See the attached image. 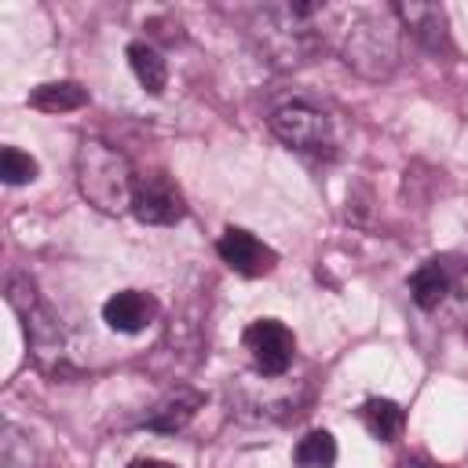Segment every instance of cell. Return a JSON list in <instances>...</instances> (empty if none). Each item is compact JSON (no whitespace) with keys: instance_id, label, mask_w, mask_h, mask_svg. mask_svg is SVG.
I'll list each match as a JSON object with an SVG mask.
<instances>
[{"instance_id":"6da1fadb","label":"cell","mask_w":468,"mask_h":468,"mask_svg":"<svg viewBox=\"0 0 468 468\" xmlns=\"http://www.w3.org/2000/svg\"><path fill=\"white\" fill-rule=\"evenodd\" d=\"M325 18L329 7L314 0H285V4H263L252 15L249 37L260 51V58L274 69H300L307 66L322 44H325Z\"/></svg>"},{"instance_id":"7a4b0ae2","label":"cell","mask_w":468,"mask_h":468,"mask_svg":"<svg viewBox=\"0 0 468 468\" xmlns=\"http://www.w3.org/2000/svg\"><path fill=\"white\" fill-rule=\"evenodd\" d=\"M73 168H77V190L95 212H102V216L132 212L139 179H135L132 161L117 146H110L102 139H84L77 146Z\"/></svg>"},{"instance_id":"3957f363","label":"cell","mask_w":468,"mask_h":468,"mask_svg":"<svg viewBox=\"0 0 468 468\" xmlns=\"http://www.w3.org/2000/svg\"><path fill=\"white\" fill-rule=\"evenodd\" d=\"M399 22L395 11H358L340 37V58L366 80H388L399 66Z\"/></svg>"},{"instance_id":"277c9868","label":"cell","mask_w":468,"mask_h":468,"mask_svg":"<svg viewBox=\"0 0 468 468\" xmlns=\"http://www.w3.org/2000/svg\"><path fill=\"white\" fill-rule=\"evenodd\" d=\"M7 303L22 322V333H26V344L33 351V362L40 369H55L62 362V351H66V333H62L55 311L40 300V292H37L29 274H11L7 278Z\"/></svg>"},{"instance_id":"5b68a950","label":"cell","mask_w":468,"mask_h":468,"mask_svg":"<svg viewBox=\"0 0 468 468\" xmlns=\"http://www.w3.org/2000/svg\"><path fill=\"white\" fill-rule=\"evenodd\" d=\"M227 399H230V413H238L245 420H285L300 410L303 384L256 373V377H238L227 388Z\"/></svg>"},{"instance_id":"8992f818","label":"cell","mask_w":468,"mask_h":468,"mask_svg":"<svg viewBox=\"0 0 468 468\" xmlns=\"http://www.w3.org/2000/svg\"><path fill=\"white\" fill-rule=\"evenodd\" d=\"M271 135L278 143H285L289 150H303V154H314V150H325L333 143V121L325 110L311 106V102H285L271 113Z\"/></svg>"},{"instance_id":"52a82bcc","label":"cell","mask_w":468,"mask_h":468,"mask_svg":"<svg viewBox=\"0 0 468 468\" xmlns=\"http://www.w3.org/2000/svg\"><path fill=\"white\" fill-rule=\"evenodd\" d=\"M241 340H245V351H249L256 373H267V377H285L289 373L292 355H296V336H292V329L285 322L256 318L245 329Z\"/></svg>"},{"instance_id":"ba28073f","label":"cell","mask_w":468,"mask_h":468,"mask_svg":"<svg viewBox=\"0 0 468 468\" xmlns=\"http://www.w3.org/2000/svg\"><path fill=\"white\" fill-rule=\"evenodd\" d=\"M132 216L146 227H172L186 216V201L165 172H150V176H139V183H135Z\"/></svg>"},{"instance_id":"9c48e42d","label":"cell","mask_w":468,"mask_h":468,"mask_svg":"<svg viewBox=\"0 0 468 468\" xmlns=\"http://www.w3.org/2000/svg\"><path fill=\"white\" fill-rule=\"evenodd\" d=\"M216 252H219V260L234 271V274H241V278H263V274H271L274 271V263H278V252L271 249V245H263L252 230H245V227H227L219 238H216Z\"/></svg>"},{"instance_id":"30bf717a","label":"cell","mask_w":468,"mask_h":468,"mask_svg":"<svg viewBox=\"0 0 468 468\" xmlns=\"http://www.w3.org/2000/svg\"><path fill=\"white\" fill-rule=\"evenodd\" d=\"M201 406H205V395H201L197 388L176 384L172 391H165V395L143 413L139 428L157 431V435H176V431H183V428L194 420V413H197Z\"/></svg>"},{"instance_id":"8fae6325","label":"cell","mask_w":468,"mask_h":468,"mask_svg":"<svg viewBox=\"0 0 468 468\" xmlns=\"http://www.w3.org/2000/svg\"><path fill=\"white\" fill-rule=\"evenodd\" d=\"M157 318V300L143 289H121L102 303V322L113 333H143Z\"/></svg>"},{"instance_id":"7c38bea8","label":"cell","mask_w":468,"mask_h":468,"mask_svg":"<svg viewBox=\"0 0 468 468\" xmlns=\"http://www.w3.org/2000/svg\"><path fill=\"white\" fill-rule=\"evenodd\" d=\"M453 274H457V267L450 260H424L410 274V296H413V303L420 311H439L442 303H450Z\"/></svg>"},{"instance_id":"4fadbf2b","label":"cell","mask_w":468,"mask_h":468,"mask_svg":"<svg viewBox=\"0 0 468 468\" xmlns=\"http://www.w3.org/2000/svg\"><path fill=\"white\" fill-rule=\"evenodd\" d=\"M395 18L431 51H439L446 44V15L439 4H399Z\"/></svg>"},{"instance_id":"5bb4252c","label":"cell","mask_w":468,"mask_h":468,"mask_svg":"<svg viewBox=\"0 0 468 468\" xmlns=\"http://www.w3.org/2000/svg\"><path fill=\"white\" fill-rule=\"evenodd\" d=\"M128 66H132L135 80L143 84V91H150V95H161L165 91V84H168V62H165V55L154 44L132 40L128 44Z\"/></svg>"},{"instance_id":"9a60e30c","label":"cell","mask_w":468,"mask_h":468,"mask_svg":"<svg viewBox=\"0 0 468 468\" xmlns=\"http://www.w3.org/2000/svg\"><path fill=\"white\" fill-rule=\"evenodd\" d=\"M26 102L44 113H66V110L88 106V91L77 80H48V84H37Z\"/></svg>"},{"instance_id":"2e32d148","label":"cell","mask_w":468,"mask_h":468,"mask_svg":"<svg viewBox=\"0 0 468 468\" xmlns=\"http://www.w3.org/2000/svg\"><path fill=\"white\" fill-rule=\"evenodd\" d=\"M362 424L366 431L377 439V442H395L402 435V424H406V413L399 402L391 399H366L362 402Z\"/></svg>"},{"instance_id":"e0dca14e","label":"cell","mask_w":468,"mask_h":468,"mask_svg":"<svg viewBox=\"0 0 468 468\" xmlns=\"http://www.w3.org/2000/svg\"><path fill=\"white\" fill-rule=\"evenodd\" d=\"M0 468H40V453L33 439L15 424L0 428Z\"/></svg>"},{"instance_id":"ac0fdd59","label":"cell","mask_w":468,"mask_h":468,"mask_svg":"<svg viewBox=\"0 0 468 468\" xmlns=\"http://www.w3.org/2000/svg\"><path fill=\"white\" fill-rule=\"evenodd\" d=\"M296 464L300 468H333L336 464V439L325 428H311L300 442H296Z\"/></svg>"},{"instance_id":"d6986e66","label":"cell","mask_w":468,"mask_h":468,"mask_svg":"<svg viewBox=\"0 0 468 468\" xmlns=\"http://www.w3.org/2000/svg\"><path fill=\"white\" fill-rule=\"evenodd\" d=\"M37 172H40V165H37V157H29L26 150H18V146H4V150H0V176H4V183H11V186L33 183Z\"/></svg>"},{"instance_id":"ffe728a7","label":"cell","mask_w":468,"mask_h":468,"mask_svg":"<svg viewBox=\"0 0 468 468\" xmlns=\"http://www.w3.org/2000/svg\"><path fill=\"white\" fill-rule=\"evenodd\" d=\"M450 300H457V307L468 314V263L464 267H457V274H453V292H450Z\"/></svg>"},{"instance_id":"44dd1931","label":"cell","mask_w":468,"mask_h":468,"mask_svg":"<svg viewBox=\"0 0 468 468\" xmlns=\"http://www.w3.org/2000/svg\"><path fill=\"white\" fill-rule=\"evenodd\" d=\"M128 468H176V464H168V461H157V457H135Z\"/></svg>"},{"instance_id":"7402d4cb","label":"cell","mask_w":468,"mask_h":468,"mask_svg":"<svg viewBox=\"0 0 468 468\" xmlns=\"http://www.w3.org/2000/svg\"><path fill=\"white\" fill-rule=\"evenodd\" d=\"M399 468H435V464H428L420 457H406V461H399Z\"/></svg>"}]
</instances>
